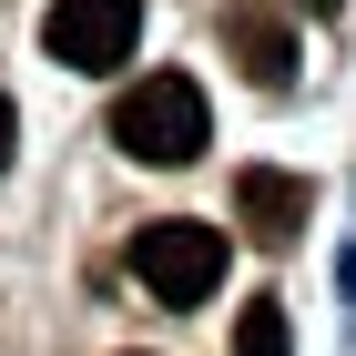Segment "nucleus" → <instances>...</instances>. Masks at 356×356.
<instances>
[{
  "instance_id": "nucleus-1",
  "label": "nucleus",
  "mask_w": 356,
  "mask_h": 356,
  "mask_svg": "<svg viewBox=\"0 0 356 356\" xmlns=\"http://www.w3.org/2000/svg\"><path fill=\"white\" fill-rule=\"evenodd\" d=\"M112 143L133 153V163H153V173H173V163H193L204 143H214V112H204V82L193 72H143L122 102H112Z\"/></svg>"
},
{
  "instance_id": "nucleus-2",
  "label": "nucleus",
  "mask_w": 356,
  "mask_h": 356,
  "mask_svg": "<svg viewBox=\"0 0 356 356\" xmlns=\"http://www.w3.org/2000/svg\"><path fill=\"white\" fill-rule=\"evenodd\" d=\"M133 285H143L153 305H204V296L224 285V234L193 224V214L143 224V234H133Z\"/></svg>"
},
{
  "instance_id": "nucleus-3",
  "label": "nucleus",
  "mask_w": 356,
  "mask_h": 356,
  "mask_svg": "<svg viewBox=\"0 0 356 356\" xmlns=\"http://www.w3.org/2000/svg\"><path fill=\"white\" fill-rule=\"evenodd\" d=\"M143 41V0H51V21H41V51L61 72H122Z\"/></svg>"
},
{
  "instance_id": "nucleus-4",
  "label": "nucleus",
  "mask_w": 356,
  "mask_h": 356,
  "mask_svg": "<svg viewBox=\"0 0 356 356\" xmlns=\"http://www.w3.org/2000/svg\"><path fill=\"white\" fill-rule=\"evenodd\" d=\"M234 224H245L265 254H285V245L305 234V184L275 173V163H245V173H234Z\"/></svg>"
},
{
  "instance_id": "nucleus-5",
  "label": "nucleus",
  "mask_w": 356,
  "mask_h": 356,
  "mask_svg": "<svg viewBox=\"0 0 356 356\" xmlns=\"http://www.w3.org/2000/svg\"><path fill=\"white\" fill-rule=\"evenodd\" d=\"M224 41L245 51V72H254L265 92L296 82V41H285V21H275V10H254V0H245V10H224Z\"/></svg>"
},
{
  "instance_id": "nucleus-6",
  "label": "nucleus",
  "mask_w": 356,
  "mask_h": 356,
  "mask_svg": "<svg viewBox=\"0 0 356 356\" xmlns=\"http://www.w3.org/2000/svg\"><path fill=\"white\" fill-rule=\"evenodd\" d=\"M234 356H285V305L254 296L245 316H234Z\"/></svg>"
},
{
  "instance_id": "nucleus-7",
  "label": "nucleus",
  "mask_w": 356,
  "mask_h": 356,
  "mask_svg": "<svg viewBox=\"0 0 356 356\" xmlns=\"http://www.w3.org/2000/svg\"><path fill=\"white\" fill-rule=\"evenodd\" d=\"M10 143H21V112H10V92H0V173H10Z\"/></svg>"
},
{
  "instance_id": "nucleus-8",
  "label": "nucleus",
  "mask_w": 356,
  "mask_h": 356,
  "mask_svg": "<svg viewBox=\"0 0 356 356\" xmlns=\"http://www.w3.org/2000/svg\"><path fill=\"white\" fill-rule=\"evenodd\" d=\"M296 10H305V21H326V10H346V0H296Z\"/></svg>"
}]
</instances>
